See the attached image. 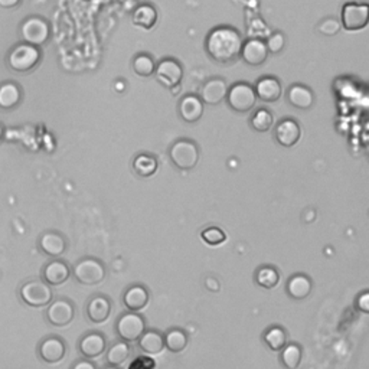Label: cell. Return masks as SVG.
I'll list each match as a JSON object with an SVG mask.
<instances>
[{"label":"cell","instance_id":"16","mask_svg":"<svg viewBox=\"0 0 369 369\" xmlns=\"http://www.w3.org/2000/svg\"><path fill=\"white\" fill-rule=\"evenodd\" d=\"M228 88L229 87L224 78H220V77L209 78L208 81H205L203 86L201 87L199 99L202 100L203 104L218 105L222 101H225Z\"/></svg>","mask_w":369,"mask_h":369},{"label":"cell","instance_id":"43","mask_svg":"<svg viewBox=\"0 0 369 369\" xmlns=\"http://www.w3.org/2000/svg\"><path fill=\"white\" fill-rule=\"evenodd\" d=\"M2 138H3V127L0 125V140H2Z\"/></svg>","mask_w":369,"mask_h":369},{"label":"cell","instance_id":"1","mask_svg":"<svg viewBox=\"0 0 369 369\" xmlns=\"http://www.w3.org/2000/svg\"><path fill=\"white\" fill-rule=\"evenodd\" d=\"M244 44L242 35L232 26H216L205 38V51L216 64H232L240 58Z\"/></svg>","mask_w":369,"mask_h":369},{"label":"cell","instance_id":"8","mask_svg":"<svg viewBox=\"0 0 369 369\" xmlns=\"http://www.w3.org/2000/svg\"><path fill=\"white\" fill-rule=\"evenodd\" d=\"M342 26L348 32H358L368 26L369 22V6L366 3L349 2L342 6L340 12Z\"/></svg>","mask_w":369,"mask_h":369},{"label":"cell","instance_id":"35","mask_svg":"<svg viewBox=\"0 0 369 369\" xmlns=\"http://www.w3.org/2000/svg\"><path fill=\"white\" fill-rule=\"evenodd\" d=\"M250 125L258 133L270 131L275 127V116L267 108H257L250 118Z\"/></svg>","mask_w":369,"mask_h":369},{"label":"cell","instance_id":"36","mask_svg":"<svg viewBox=\"0 0 369 369\" xmlns=\"http://www.w3.org/2000/svg\"><path fill=\"white\" fill-rule=\"evenodd\" d=\"M201 238L208 245L216 247V245H221L227 241V234L220 227H208L201 232Z\"/></svg>","mask_w":369,"mask_h":369},{"label":"cell","instance_id":"10","mask_svg":"<svg viewBox=\"0 0 369 369\" xmlns=\"http://www.w3.org/2000/svg\"><path fill=\"white\" fill-rule=\"evenodd\" d=\"M21 35L22 39L25 40V44H29L34 47H42L44 44H47V40L51 36L49 23L39 16H31L22 23Z\"/></svg>","mask_w":369,"mask_h":369},{"label":"cell","instance_id":"24","mask_svg":"<svg viewBox=\"0 0 369 369\" xmlns=\"http://www.w3.org/2000/svg\"><path fill=\"white\" fill-rule=\"evenodd\" d=\"M287 103L298 110H309L314 104L313 91L303 84H293L285 92Z\"/></svg>","mask_w":369,"mask_h":369},{"label":"cell","instance_id":"34","mask_svg":"<svg viewBox=\"0 0 369 369\" xmlns=\"http://www.w3.org/2000/svg\"><path fill=\"white\" fill-rule=\"evenodd\" d=\"M131 68L136 75H139L142 78H149L155 74L156 62L152 55L143 52V53H138V55L134 57L131 62Z\"/></svg>","mask_w":369,"mask_h":369},{"label":"cell","instance_id":"32","mask_svg":"<svg viewBox=\"0 0 369 369\" xmlns=\"http://www.w3.org/2000/svg\"><path fill=\"white\" fill-rule=\"evenodd\" d=\"M303 349L297 344H287L280 351V362L285 369H297L302 365Z\"/></svg>","mask_w":369,"mask_h":369},{"label":"cell","instance_id":"3","mask_svg":"<svg viewBox=\"0 0 369 369\" xmlns=\"http://www.w3.org/2000/svg\"><path fill=\"white\" fill-rule=\"evenodd\" d=\"M19 297L29 307H47L53 300V290L44 280L34 279L21 285Z\"/></svg>","mask_w":369,"mask_h":369},{"label":"cell","instance_id":"40","mask_svg":"<svg viewBox=\"0 0 369 369\" xmlns=\"http://www.w3.org/2000/svg\"><path fill=\"white\" fill-rule=\"evenodd\" d=\"M71 369H99V366L95 365L91 359H86V358H81L78 361H75L71 366Z\"/></svg>","mask_w":369,"mask_h":369},{"label":"cell","instance_id":"30","mask_svg":"<svg viewBox=\"0 0 369 369\" xmlns=\"http://www.w3.org/2000/svg\"><path fill=\"white\" fill-rule=\"evenodd\" d=\"M263 340L267 348L272 352H280L289 344V335L281 326H271L263 333Z\"/></svg>","mask_w":369,"mask_h":369},{"label":"cell","instance_id":"42","mask_svg":"<svg viewBox=\"0 0 369 369\" xmlns=\"http://www.w3.org/2000/svg\"><path fill=\"white\" fill-rule=\"evenodd\" d=\"M103 369H120L118 366H112V365H107L105 368H103Z\"/></svg>","mask_w":369,"mask_h":369},{"label":"cell","instance_id":"26","mask_svg":"<svg viewBox=\"0 0 369 369\" xmlns=\"http://www.w3.org/2000/svg\"><path fill=\"white\" fill-rule=\"evenodd\" d=\"M159 19V13L156 8L150 3H142L136 8L131 13V23L136 28H140L143 31L153 29Z\"/></svg>","mask_w":369,"mask_h":369},{"label":"cell","instance_id":"44","mask_svg":"<svg viewBox=\"0 0 369 369\" xmlns=\"http://www.w3.org/2000/svg\"><path fill=\"white\" fill-rule=\"evenodd\" d=\"M244 2H250V0H244Z\"/></svg>","mask_w":369,"mask_h":369},{"label":"cell","instance_id":"5","mask_svg":"<svg viewBox=\"0 0 369 369\" xmlns=\"http://www.w3.org/2000/svg\"><path fill=\"white\" fill-rule=\"evenodd\" d=\"M227 104L229 108H232L236 113H250L254 110V107L257 104V95L254 92V87L245 81H240V83L232 84L228 88L227 92Z\"/></svg>","mask_w":369,"mask_h":369},{"label":"cell","instance_id":"23","mask_svg":"<svg viewBox=\"0 0 369 369\" xmlns=\"http://www.w3.org/2000/svg\"><path fill=\"white\" fill-rule=\"evenodd\" d=\"M313 292V280L302 275V272H297L289 277L285 283V293L293 300H305Z\"/></svg>","mask_w":369,"mask_h":369},{"label":"cell","instance_id":"14","mask_svg":"<svg viewBox=\"0 0 369 369\" xmlns=\"http://www.w3.org/2000/svg\"><path fill=\"white\" fill-rule=\"evenodd\" d=\"M268 49L266 45V40L263 38H250L244 40L240 58L250 65V66H259L268 60Z\"/></svg>","mask_w":369,"mask_h":369},{"label":"cell","instance_id":"29","mask_svg":"<svg viewBox=\"0 0 369 369\" xmlns=\"http://www.w3.org/2000/svg\"><path fill=\"white\" fill-rule=\"evenodd\" d=\"M130 355H131L130 344H127V342L125 340H118V342H114V344L107 349L105 361L108 365L120 368L123 364L127 362Z\"/></svg>","mask_w":369,"mask_h":369},{"label":"cell","instance_id":"25","mask_svg":"<svg viewBox=\"0 0 369 369\" xmlns=\"http://www.w3.org/2000/svg\"><path fill=\"white\" fill-rule=\"evenodd\" d=\"M138 348L149 357H156L165 351V338L156 329H146L138 340Z\"/></svg>","mask_w":369,"mask_h":369},{"label":"cell","instance_id":"39","mask_svg":"<svg viewBox=\"0 0 369 369\" xmlns=\"http://www.w3.org/2000/svg\"><path fill=\"white\" fill-rule=\"evenodd\" d=\"M355 307L365 314L369 313V293L366 290L362 292L361 294H358L357 302H355Z\"/></svg>","mask_w":369,"mask_h":369},{"label":"cell","instance_id":"4","mask_svg":"<svg viewBox=\"0 0 369 369\" xmlns=\"http://www.w3.org/2000/svg\"><path fill=\"white\" fill-rule=\"evenodd\" d=\"M169 157L177 169L192 170L199 162V147L192 140L179 139L169 147Z\"/></svg>","mask_w":369,"mask_h":369},{"label":"cell","instance_id":"17","mask_svg":"<svg viewBox=\"0 0 369 369\" xmlns=\"http://www.w3.org/2000/svg\"><path fill=\"white\" fill-rule=\"evenodd\" d=\"M73 275V268L66 262L61 258H53L48 262L42 268V280L51 287L61 285L70 280Z\"/></svg>","mask_w":369,"mask_h":369},{"label":"cell","instance_id":"28","mask_svg":"<svg viewBox=\"0 0 369 369\" xmlns=\"http://www.w3.org/2000/svg\"><path fill=\"white\" fill-rule=\"evenodd\" d=\"M133 172L140 177H150L153 176L159 169V162L153 155L149 153H139L133 159L131 163Z\"/></svg>","mask_w":369,"mask_h":369},{"label":"cell","instance_id":"21","mask_svg":"<svg viewBox=\"0 0 369 369\" xmlns=\"http://www.w3.org/2000/svg\"><path fill=\"white\" fill-rule=\"evenodd\" d=\"M113 310V303L110 297L104 294H95L90 298L87 305V318L91 323L101 325L108 320Z\"/></svg>","mask_w":369,"mask_h":369},{"label":"cell","instance_id":"2","mask_svg":"<svg viewBox=\"0 0 369 369\" xmlns=\"http://www.w3.org/2000/svg\"><path fill=\"white\" fill-rule=\"evenodd\" d=\"M71 276L77 283L83 285H97L105 280L107 268L101 259L95 257H84L75 263Z\"/></svg>","mask_w":369,"mask_h":369},{"label":"cell","instance_id":"18","mask_svg":"<svg viewBox=\"0 0 369 369\" xmlns=\"http://www.w3.org/2000/svg\"><path fill=\"white\" fill-rule=\"evenodd\" d=\"M78 351L86 359L100 358L107 351V339L101 332H88L79 339Z\"/></svg>","mask_w":369,"mask_h":369},{"label":"cell","instance_id":"20","mask_svg":"<svg viewBox=\"0 0 369 369\" xmlns=\"http://www.w3.org/2000/svg\"><path fill=\"white\" fill-rule=\"evenodd\" d=\"M205 112V104L196 94H186L181 99L179 105H177V113L179 117L188 123V125H194L199 121Z\"/></svg>","mask_w":369,"mask_h":369},{"label":"cell","instance_id":"31","mask_svg":"<svg viewBox=\"0 0 369 369\" xmlns=\"http://www.w3.org/2000/svg\"><path fill=\"white\" fill-rule=\"evenodd\" d=\"M165 338V349H168L172 353H181L188 346V333L181 329V327H172L168 332L163 333Z\"/></svg>","mask_w":369,"mask_h":369},{"label":"cell","instance_id":"37","mask_svg":"<svg viewBox=\"0 0 369 369\" xmlns=\"http://www.w3.org/2000/svg\"><path fill=\"white\" fill-rule=\"evenodd\" d=\"M266 45L268 49V53H280L285 47V36L283 32H271L267 35Z\"/></svg>","mask_w":369,"mask_h":369},{"label":"cell","instance_id":"9","mask_svg":"<svg viewBox=\"0 0 369 369\" xmlns=\"http://www.w3.org/2000/svg\"><path fill=\"white\" fill-rule=\"evenodd\" d=\"M75 318V306L70 298L60 297L52 300L45 311V319L51 326L65 327L71 325Z\"/></svg>","mask_w":369,"mask_h":369},{"label":"cell","instance_id":"38","mask_svg":"<svg viewBox=\"0 0 369 369\" xmlns=\"http://www.w3.org/2000/svg\"><path fill=\"white\" fill-rule=\"evenodd\" d=\"M340 31V23L335 18H326L318 25V32L325 36H333Z\"/></svg>","mask_w":369,"mask_h":369},{"label":"cell","instance_id":"6","mask_svg":"<svg viewBox=\"0 0 369 369\" xmlns=\"http://www.w3.org/2000/svg\"><path fill=\"white\" fill-rule=\"evenodd\" d=\"M40 53L38 47L29 44H21L13 48L8 57V64L12 71L15 73H29L39 64Z\"/></svg>","mask_w":369,"mask_h":369},{"label":"cell","instance_id":"19","mask_svg":"<svg viewBox=\"0 0 369 369\" xmlns=\"http://www.w3.org/2000/svg\"><path fill=\"white\" fill-rule=\"evenodd\" d=\"M254 92L257 95V100H262L263 103H276L281 99L283 86L279 78L266 75L258 78L254 86Z\"/></svg>","mask_w":369,"mask_h":369},{"label":"cell","instance_id":"7","mask_svg":"<svg viewBox=\"0 0 369 369\" xmlns=\"http://www.w3.org/2000/svg\"><path fill=\"white\" fill-rule=\"evenodd\" d=\"M146 331V319L138 311H126L116 322V333L121 340L133 344Z\"/></svg>","mask_w":369,"mask_h":369},{"label":"cell","instance_id":"15","mask_svg":"<svg viewBox=\"0 0 369 369\" xmlns=\"http://www.w3.org/2000/svg\"><path fill=\"white\" fill-rule=\"evenodd\" d=\"M38 247L45 255L52 258H60L68 250V241L60 231L49 229L40 234L38 240Z\"/></svg>","mask_w":369,"mask_h":369},{"label":"cell","instance_id":"27","mask_svg":"<svg viewBox=\"0 0 369 369\" xmlns=\"http://www.w3.org/2000/svg\"><path fill=\"white\" fill-rule=\"evenodd\" d=\"M254 280H255L257 285L263 287V289H266V290H271L280 284L281 275L276 267L266 264V266H262L255 270Z\"/></svg>","mask_w":369,"mask_h":369},{"label":"cell","instance_id":"41","mask_svg":"<svg viewBox=\"0 0 369 369\" xmlns=\"http://www.w3.org/2000/svg\"><path fill=\"white\" fill-rule=\"evenodd\" d=\"M19 3H21V0H0V8L13 9L19 6Z\"/></svg>","mask_w":369,"mask_h":369},{"label":"cell","instance_id":"33","mask_svg":"<svg viewBox=\"0 0 369 369\" xmlns=\"http://www.w3.org/2000/svg\"><path fill=\"white\" fill-rule=\"evenodd\" d=\"M22 91L15 83H5L0 86V108L10 110L21 103Z\"/></svg>","mask_w":369,"mask_h":369},{"label":"cell","instance_id":"12","mask_svg":"<svg viewBox=\"0 0 369 369\" xmlns=\"http://www.w3.org/2000/svg\"><path fill=\"white\" fill-rule=\"evenodd\" d=\"M36 352L40 361L53 365V364L61 362L65 358L66 344L62 338L57 335H51L39 342Z\"/></svg>","mask_w":369,"mask_h":369},{"label":"cell","instance_id":"11","mask_svg":"<svg viewBox=\"0 0 369 369\" xmlns=\"http://www.w3.org/2000/svg\"><path fill=\"white\" fill-rule=\"evenodd\" d=\"M157 83L169 90L181 86L183 78V66L175 58H163L156 64V70L153 74Z\"/></svg>","mask_w":369,"mask_h":369},{"label":"cell","instance_id":"22","mask_svg":"<svg viewBox=\"0 0 369 369\" xmlns=\"http://www.w3.org/2000/svg\"><path fill=\"white\" fill-rule=\"evenodd\" d=\"M150 303V293L147 287L143 284H134L130 285L129 289L123 294V305L129 311H138L140 313L144 310Z\"/></svg>","mask_w":369,"mask_h":369},{"label":"cell","instance_id":"13","mask_svg":"<svg viewBox=\"0 0 369 369\" xmlns=\"http://www.w3.org/2000/svg\"><path fill=\"white\" fill-rule=\"evenodd\" d=\"M302 126L294 118H283L275 126V139L285 149L294 147L302 139Z\"/></svg>","mask_w":369,"mask_h":369}]
</instances>
